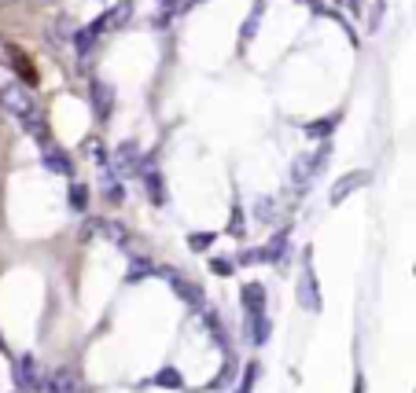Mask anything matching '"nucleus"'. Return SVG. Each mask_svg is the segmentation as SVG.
<instances>
[{
	"instance_id": "1",
	"label": "nucleus",
	"mask_w": 416,
	"mask_h": 393,
	"mask_svg": "<svg viewBox=\"0 0 416 393\" xmlns=\"http://www.w3.org/2000/svg\"><path fill=\"white\" fill-rule=\"evenodd\" d=\"M0 110H8L15 122H26V118L37 114V103H34V96H30L26 85L8 81V85H0Z\"/></svg>"
},
{
	"instance_id": "2",
	"label": "nucleus",
	"mask_w": 416,
	"mask_h": 393,
	"mask_svg": "<svg viewBox=\"0 0 416 393\" xmlns=\"http://www.w3.org/2000/svg\"><path fill=\"white\" fill-rule=\"evenodd\" d=\"M15 382H19L23 393H41L44 389V375H41V364H37V356H19L15 360Z\"/></svg>"
},
{
	"instance_id": "3",
	"label": "nucleus",
	"mask_w": 416,
	"mask_h": 393,
	"mask_svg": "<svg viewBox=\"0 0 416 393\" xmlns=\"http://www.w3.org/2000/svg\"><path fill=\"white\" fill-rule=\"evenodd\" d=\"M155 276H163V280L173 287V294H177V298H184L191 309H203L206 305V298H203V290L196 287V283H188L184 280V276H177V272H173V269H158Z\"/></svg>"
},
{
	"instance_id": "4",
	"label": "nucleus",
	"mask_w": 416,
	"mask_h": 393,
	"mask_svg": "<svg viewBox=\"0 0 416 393\" xmlns=\"http://www.w3.org/2000/svg\"><path fill=\"white\" fill-rule=\"evenodd\" d=\"M140 176H144V195H148L155 206H163L166 202V188H163V173L155 169L151 158H140Z\"/></svg>"
},
{
	"instance_id": "5",
	"label": "nucleus",
	"mask_w": 416,
	"mask_h": 393,
	"mask_svg": "<svg viewBox=\"0 0 416 393\" xmlns=\"http://www.w3.org/2000/svg\"><path fill=\"white\" fill-rule=\"evenodd\" d=\"M41 393H82L77 371H74V368H56V371L44 379V389H41Z\"/></svg>"
},
{
	"instance_id": "6",
	"label": "nucleus",
	"mask_w": 416,
	"mask_h": 393,
	"mask_svg": "<svg viewBox=\"0 0 416 393\" xmlns=\"http://www.w3.org/2000/svg\"><path fill=\"white\" fill-rule=\"evenodd\" d=\"M92 232H100V236H107L111 243H118V247H125V243H130V228H125V224H118V221H85V228H82V236L89 239Z\"/></svg>"
},
{
	"instance_id": "7",
	"label": "nucleus",
	"mask_w": 416,
	"mask_h": 393,
	"mask_svg": "<svg viewBox=\"0 0 416 393\" xmlns=\"http://www.w3.org/2000/svg\"><path fill=\"white\" fill-rule=\"evenodd\" d=\"M298 305L306 309V313H317V309H321V290H317L313 269H306V272L298 276Z\"/></svg>"
},
{
	"instance_id": "8",
	"label": "nucleus",
	"mask_w": 416,
	"mask_h": 393,
	"mask_svg": "<svg viewBox=\"0 0 416 393\" xmlns=\"http://www.w3.org/2000/svg\"><path fill=\"white\" fill-rule=\"evenodd\" d=\"M369 180H372V173H369V169H354V173H343V176H339V184H335V188H332V202H335V206H339V202L346 199V195H350V191H358V188H365V184H369Z\"/></svg>"
},
{
	"instance_id": "9",
	"label": "nucleus",
	"mask_w": 416,
	"mask_h": 393,
	"mask_svg": "<svg viewBox=\"0 0 416 393\" xmlns=\"http://www.w3.org/2000/svg\"><path fill=\"white\" fill-rule=\"evenodd\" d=\"M44 166L52 173H59V176H74V162H70V155L63 151V147H52V143L44 147Z\"/></svg>"
},
{
	"instance_id": "10",
	"label": "nucleus",
	"mask_w": 416,
	"mask_h": 393,
	"mask_svg": "<svg viewBox=\"0 0 416 393\" xmlns=\"http://www.w3.org/2000/svg\"><path fill=\"white\" fill-rule=\"evenodd\" d=\"M244 313L265 316V287L262 283H244Z\"/></svg>"
},
{
	"instance_id": "11",
	"label": "nucleus",
	"mask_w": 416,
	"mask_h": 393,
	"mask_svg": "<svg viewBox=\"0 0 416 393\" xmlns=\"http://www.w3.org/2000/svg\"><path fill=\"white\" fill-rule=\"evenodd\" d=\"M89 92H92L89 100H92V107H96V118L107 122V118H111V85H103V81H92Z\"/></svg>"
},
{
	"instance_id": "12",
	"label": "nucleus",
	"mask_w": 416,
	"mask_h": 393,
	"mask_svg": "<svg viewBox=\"0 0 416 393\" xmlns=\"http://www.w3.org/2000/svg\"><path fill=\"white\" fill-rule=\"evenodd\" d=\"M115 169L118 173H130V169H140V155H137V140H125L118 151H115Z\"/></svg>"
},
{
	"instance_id": "13",
	"label": "nucleus",
	"mask_w": 416,
	"mask_h": 393,
	"mask_svg": "<svg viewBox=\"0 0 416 393\" xmlns=\"http://www.w3.org/2000/svg\"><path fill=\"white\" fill-rule=\"evenodd\" d=\"M254 217L262 224H273L277 221V202L269 199V195H258V199H254Z\"/></svg>"
},
{
	"instance_id": "14",
	"label": "nucleus",
	"mask_w": 416,
	"mask_h": 393,
	"mask_svg": "<svg viewBox=\"0 0 416 393\" xmlns=\"http://www.w3.org/2000/svg\"><path fill=\"white\" fill-rule=\"evenodd\" d=\"M8 56H11V63H15V70H19L26 81H30V85H34V81H37V70H34V63H30L23 52H19V48H8Z\"/></svg>"
},
{
	"instance_id": "15",
	"label": "nucleus",
	"mask_w": 416,
	"mask_h": 393,
	"mask_svg": "<svg viewBox=\"0 0 416 393\" xmlns=\"http://www.w3.org/2000/svg\"><path fill=\"white\" fill-rule=\"evenodd\" d=\"M247 327H251V342H254V346H262V342L269 338V320L265 316H247Z\"/></svg>"
},
{
	"instance_id": "16",
	"label": "nucleus",
	"mask_w": 416,
	"mask_h": 393,
	"mask_svg": "<svg viewBox=\"0 0 416 393\" xmlns=\"http://www.w3.org/2000/svg\"><path fill=\"white\" fill-rule=\"evenodd\" d=\"M284 250H287V232H277L273 236V243L262 250V261H280L284 257Z\"/></svg>"
},
{
	"instance_id": "17",
	"label": "nucleus",
	"mask_w": 416,
	"mask_h": 393,
	"mask_svg": "<svg viewBox=\"0 0 416 393\" xmlns=\"http://www.w3.org/2000/svg\"><path fill=\"white\" fill-rule=\"evenodd\" d=\"M155 386H166V389H181L184 386V379H181V371L177 368H163L155 375Z\"/></svg>"
},
{
	"instance_id": "18",
	"label": "nucleus",
	"mask_w": 416,
	"mask_h": 393,
	"mask_svg": "<svg viewBox=\"0 0 416 393\" xmlns=\"http://www.w3.org/2000/svg\"><path fill=\"white\" fill-rule=\"evenodd\" d=\"M70 206H74V214H85L89 210V188L85 184H70Z\"/></svg>"
},
{
	"instance_id": "19",
	"label": "nucleus",
	"mask_w": 416,
	"mask_h": 393,
	"mask_svg": "<svg viewBox=\"0 0 416 393\" xmlns=\"http://www.w3.org/2000/svg\"><path fill=\"white\" fill-rule=\"evenodd\" d=\"M339 118H321V122H310L306 125V136H332V129Z\"/></svg>"
},
{
	"instance_id": "20",
	"label": "nucleus",
	"mask_w": 416,
	"mask_h": 393,
	"mask_svg": "<svg viewBox=\"0 0 416 393\" xmlns=\"http://www.w3.org/2000/svg\"><path fill=\"white\" fill-rule=\"evenodd\" d=\"M82 151H85V155L92 151V158H96V162H100V166H107V155H103V143H100V140H96V136H85V140H82Z\"/></svg>"
},
{
	"instance_id": "21",
	"label": "nucleus",
	"mask_w": 416,
	"mask_h": 393,
	"mask_svg": "<svg viewBox=\"0 0 416 393\" xmlns=\"http://www.w3.org/2000/svg\"><path fill=\"white\" fill-rule=\"evenodd\" d=\"M144 276H155V269H151V261H144V257H137L133 265H130V280L137 283V280H144Z\"/></svg>"
},
{
	"instance_id": "22",
	"label": "nucleus",
	"mask_w": 416,
	"mask_h": 393,
	"mask_svg": "<svg viewBox=\"0 0 416 393\" xmlns=\"http://www.w3.org/2000/svg\"><path fill=\"white\" fill-rule=\"evenodd\" d=\"M210 243H214V232H196V236H188V247L196 250V254H203Z\"/></svg>"
},
{
	"instance_id": "23",
	"label": "nucleus",
	"mask_w": 416,
	"mask_h": 393,
	"mask_svg": "<svg viewBox=\"0 0 416 393\" xmlns=\"http://www.w3.org/2000/svg\"><path fill=\"white\" fill-rule=\"evenodd\" d=\"M247 232V221H244V210H232V217H229V236H244Z\"/></svg>"
},
{
	"instance_id": "24",
	"label": "nucleus",
	"mask_w": 416,
	"mask_h": 393,
	"mask_svg": "<svg viewBox=\"0 0 416 393\" xmlns=\"http://www.w3.org/2000/svg\"><path fill=\"white\" fill-rule=\"evenodd\" d=\"M254 379H258V364H247L244 382H239V393H254Z\"/></svg>"
},
{
	"instance_id": "25",
	"label": "nucleus",
	"mask_w": 416,
	"mask_h": 393,
	"mask_svg": "<svg viewBox=\"0 0 416 393\" xmlns=\"http://www.w3.org/2000/svg\"><path fill=\"white\" fill-rule=\"evenodd\" d=\"M206 323H210V335H214V342H221V346H225V331H221V320H218L214 313H206Z\"/></svg>"
},
{
	"instance_id": "26",
	"label": "nucleus",
	"mask_w": 416,
	"mask_h": 393,
	"mask_svg": "<svg viewBox=\"0 0 416 393\" xmlns=\"http://www.w3.org/2000/svg\"><path fill=\"white\" fill-rule=\"evenodd\" d=\"M214 272H218V276H232V265H229L225 257H218V261H214Z\"/></svg>"
},
{
	"instance_id": "27",
	"label": "nucleus",
	"mask_w": 416,
	"mask_h": 393,
	"mask_svg": "<svg viewBox=\"0 0 416 393\" xmlns=\"http://www.w3.org/2000/svg\"><path fill=\"white\" fill-rule=\"evenodd\" d=\"M339 8H343V11H354V15H361V0H339Z\"/></svg>"
}]
</instances>
